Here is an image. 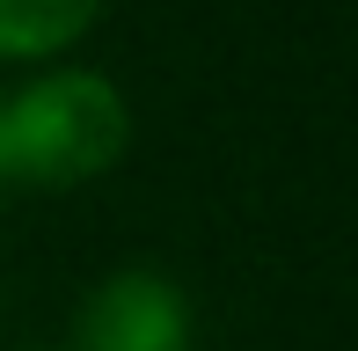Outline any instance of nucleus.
I'll return each instance as SVG.
<instances>
[{
	"instance_id": "f03ea898",
	"label": "nucleus",
	"mask_w": 358,
	"mask_h": 351,
	"mask_svg": "<svg viewBox=\"0 0 358 351\" xmlns=\"http://www.w3.org/2000/svg\"><path fill=\"white\" fill-rule=\"evenodd\" d=\"M80 351H190V300L169 271H110L80 308Z\"/></svg>"
},
{
	"instance_id": "7ed1b4c3",
	"label": "nucleus",
	"mask_w": 358,
	"mask_h": 351,
	"mask_svg": "<svg viewBox=\"0 0 358 351\" xmlns=\"http://www.w3.org/2000/svg\"><path fill=\"white\" fill-rule=\"evenodd\" d=\"M103 15V0H0V59H59Z\"/></svg>"
},
{
	"instance_id": "20e7f679",
	"label": "nucleus",
	"mask_w": 358,
	"mask_h": 351,
	"mask_svg": "<svg viewBox=\"0 0 358 351\" xmlns=\"http://www.w3.org/2000/svg\"><path fill=\"white\" fill-rule=\"evenodd\" d=\"M0 183H8V95H0Z\"/></svg>"
},
{
	"instance_id": "f257e3e1",
	"label": "nucleus",
	"mask_w": 358,
	"mask_h": 351,
	"mask_svg": "<svg viewBox=\"0 0 358 351\" xmlns=\"http://www.w3.org/2000/svg\"><path fill=\"white\" fill-rule=\"evenodd\" d=\"M132 147V110L110 73L52 66L8 95V176L37 190H80L110 176Z\"/></svg>"
}]
</instances>
